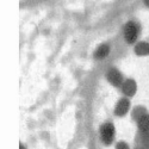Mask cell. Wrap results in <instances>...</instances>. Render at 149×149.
Returning <instances> with one entry per match:
<instances>
[{
  "mask_svg": "<svg viewBox=\"0 0 149 149\" xmlns=\"http://www.w3.org/2000/svg\"><path fill=\"white\" fill-rule=\"evenodd\" d=\"M19 149H25V148H24V146H22V144H20V147H19Z\"/></svg>",
  "mask_w": 149,
  "mask_h": 149,
  "instance_id": "cell-11",
  "label": "cell"
},
{
  "mask_svg": "<svg viewBox=\"0 0 149 149\" xmlns=\"http://www.w3.org/2000/svg\"><path fill=\"white\" fill-rule=\"evenodd\" d=\"M144 3H146L147 6H149V0H144Z\"/></svg>",
  "mask_w": 149,
  "mask_h": 149,
  "instance_id": "cell-10",
  "label": "cell"
},
{
  "mask_svg": "<svg viewBox=\"0 0 149 149\" xmlns=\"http://www.w3.org/2000/svg\"><path fill=\"white\" fill-rule=\"evenodd\" d=\"M137 33H139V28L134 22H129L125 29H124V35H125V40L129 43H134L137 38Z\"/></svg>",
  "mask_w": 149,
  "mask_h": 149,
  "instance_id": "cell-1",
  "label": "cell"
},
{
  "mask_svg": "<svg viewBox=\"0 0 149 149\" xmlns=\"http://www.w3.org/2000/svg\"><path fill=\"white\" fill-rule=\"evenodd\" d=\"M135 52L136 54H139V55H147L149 54V44L148 43H140L136 45L135 48Z\"/></svg>",
  "mask_w": 149,
  "mask_h": 149,
  "instance_id": "cell-8",
  "label": "cell"
},
{
  "mask_svg": "<svg viewBox=\"0 0 149 149\" xmlns=\"http://www.w3.org/2000/svg\"><path fill=\"white\" fill-rule=\"evenodd\" d=\"M128 110H129V102L127 100V99H122L116 106V115L123 116V115L127 113Z\"/></svg>",
  "mask_w": 149,
  "mask_h": 149,
  "instance_id": "cell-4",
  "label": "cell"
},
{
  "mask_svg": "<svg viewBox=\"0 0 149 149\" xmlns=\"http://www.w3.org/2000/svg\"><path fill=\"white\" fill-rule=\"evenodd\" d=\"M123 92L128 95H132L136 92V82L132 80H127L123 85Z\"/></svg>",
  "mask_w": 149,
  "mask_h": 149,
  "instance_id": "cell-5",
  "label": "cell"
},
{
  "mask_svg": "<svg viewBox=\"0 0 149 149\" xmlns=\"http://www.w3.org/2000/svg\"><path fill=\"white\" fill-rule=\"evenodd\" d=\"M116 149H129V147L127 146V143H124V142H119L116 147Z\"/></svg>",
  "mask_w": 149,
  "mask_h": 149,
  "instance_id": "cell-9",
  "label": "cell"
},
{
  "mask_svg": "<svg viewBox=\"0 0 149 149\" xmlns=\"http://www.w3.org/2000/svg\"><path fill=\"white\" fill-rule=\"evenodd\" d=\"M139 127L144 132H148L149 131V116L148 115L141 116V118L139 119Z\"/></svg>",
  "mask_w": 149,
  "mask_h": 149,
  "instance_id": "cell-7",
  "label": "cell"
},
{
  "mask_svg": "<svg viewBox=\"0 0 149 149\" xmlns=\"http://www.w3.org/2000/svg\"><path fill=\"white\" fill-rule=\"evenodd\" d=\"M100 135H102V139L106 144H110L113 140V136H115V128L112 124L106 123L100 129Z\"/></svg>",
  "mask_w": 149,
  "mask_h": 149,
  "instance_id": "cell-2",
  "label": "cell"
},
{
  "mask_svg": "<svg viewBox=\"0 0 149 149\" xmlns=\"http://www.w3.org/2000/svg\"><path fill=\"white\" fill-rule=\"evenodd\" d=\"M109 52H110L109 45L103 44V45H100V47H99V48L97 49V50H95L94 56H95V58H104L105 56H107Z\"/></svg>",
  "mask_w": 149,
  "mask_h": 149,
  "instance_id": "cell-6",
  "label": "cell"
},
{
  "mask_svg": "<svg viewBox=\"0 0 149 149\" xmlns=\"http://www.w3.org/2000/svg\"><path fill=\"white\" fill-rule=\"evenodd\" d=\"M107 79L109 81L115 85V86H118L122 84V75L117 70V69H111L109 73H107Z\"/></svg>",
  "mask_w": 149,
  "mask_h": 149,
  "instance_id": "cell-3",
  "label": "cell"
}]
</instances>
